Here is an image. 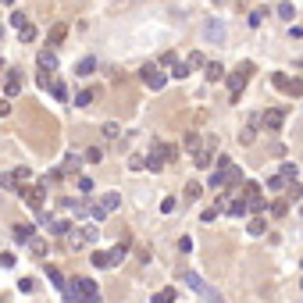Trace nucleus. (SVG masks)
<instances>
[{
	"mask_svg": "<svg viewBox=\"0 0 303 303\" xmlns=\"http://www.w3.org/2000/svg\"><path fill=\"white\" fill-rule=\"evenodd\" d=\"M29 250H32V257H40V260H43V257H47V239H32V243H29Z\"/></svg>",
	"mask_w": 303,
	"mask_h": 303,
	"instance_id": "nucleus-28",
	"label": "nucleus"
},
{
	"mask_svg": "<svg viewBox=\"0 0 303 303\" xmlns=\"http://www.w3.org/2000/svg\"><path fill=\"white\" fill-rule=\"evenodd\" d=\"M32 178V171L29 168H15V171H4L0 175V189H11V193H18L22 196V189H25V182Z\"/></svg>",
	"mask_w": 303,
	"mask_h": 303,
	"instance_id": "nucleus-3",
	"label": "nucleus"
},
{
	"mask_svg": "<svg viewBox=\"0 0 303 303\" xmlns=\"http://www.w3.org/2000/svg\"><path fill=\"white\" fill-rule=\"evenodd\" d=\"M4 93H8V96H18V93H22V71H18V68H8V79H4Z\"/></svg>",
	"mask_w": 303,
	"mask_h": 303,
	"instance_id": "nucleus-10",
	"label": "nucleus"
},
{
	"mask_svg": "<svg viewBox=\"0 0 303 303\" xmlns=\"http://www.w3.org/2000/svg\"><path fill=\"white\" fill-rule=\"evenodd\" d=\"M79 193H82V196H89V193H93V178H86V175L79 178Z\"/></svg>",
	"mask_w": 303,
	"mask_h": 303,
	"instance_id": "nucleus-44",
	"label": "nucleus"
},
{
	"mask_svg": "<svg viewBox=\"0 0 303 303\" xmlns=\"http://www.w3.org/2000/svg\"><path fill=\"white\" fill-rule=\"evenodd\" d=\"M100 204H104V211L111 214V211H115V207L122 204V196H118V193H104V196H100Z\"/></svg>",
	"mask_w": 303,
	"mask_h": 303,
	"instance_id": "nucleus-23",
	"label": "nucleus"
},
{
	"mask_svg": "<svg viewBox=\"0 0 303 303\" xmlns=\"http://www.w3.org/2000/svg\"><path fill=\"white\" fill-rule=\"evenodd\" d=\"M36 64H40V71H54L57 68V54L54 50H40L36 54Z\"/></svg>",
	"mask_w": 303,
	"mask_h": 303,
	"instance_id": "nucleus-12",
	"label": "nucleus"
},
{
	"mask_svg": "<svg viewBox=\"0 0 303 303\" xmlns=\"http://www.w3.org/2000/svg\"><path fill=\"white\" fill-rule=\"evenodd\" d=\"M15 239L18 243H32L36 239V229H32V225H15Z\"/></svg>",
	"mask_w": 303,
	"mask_h": 303,
	"instance_id": "nucleus-19",
	"label": "nucleus"
},
{
	"mask_svg": "<svg viewBox=\"0 0 303 303\" xmlns=\"http://www.w3.org/2000/svg\"><path fill=\"white\" fill-rule=\"evenodd\" d=\"M211 4H221V0H211Z\"/></svg>",
	"mask_w": 303,
	"mask_h": 303,
	"instance_id": "nucleus-57",
	"label": "nucleus"
},
{
	"mask_svg": "<svg viewBox=\"0 0 303 303\" xmlns=\"http://www.w3.org/2000/svg\"><path fill=\"white\" fill-rule=\"evenodd\" d=\"M96 236H100V232H96V225H82V229H75V232H71V239H75V243H96Z\"/></svg>",
	"mask_w": 303,
	"mask_h": 303,
	"instance_id": "nucleus-11",
	"label": "nucleus"
},
{
	"mask_svg": "<svg viewBox=\"0 0 303 303\" xmlns=\"http://www.w3.org/2000/svg\"><path fill=\"white\" fill-rule=\"evenodd\" d=\"M285 196H289V200H299V196H303V185H296V182H292V185L285 189Z\"/></svg>",
	"mask_w": 303,
	"mask_h": 303,
	"instance_id": "nucleus-47",
	"label": "nucleus"
},
{
	"mask_svg": "<svg viewBox=\"0 0 303 303\" xmlns=\"http://www.w3.org/2000/svg\"><path fill=\"white\" fill-rule=\"evenodd\" d=\"M200 193H204L200 182H189V185H185V200H200Z\"/></svg>",
	"mask_w": 303,
	"mask_h": 303,
	"instance_id": "nucleus-36",
	"label": "nucleus"
},
{
	"mask_svg": "<svg viewBox=\"0 0 303 303\" xmlns=\"http://www.w3.org/2000/svg\"><path fill=\"white\" fill-rule=\"evenodd\" d=\"M125 253H129V243H118L115 250H111V253H107V257H111V268H115V264H122V260H125Z\"/></svg>",
	"mask_w": 303,
	"mask_h": 303,
	"instance_id": "nucleus-20",
	"label": "nucleus"
},
{
	"mask_svg": "<svg viewBox=\"0 0 303 303\" xmlns=\"http://www.w3.org/2000/svg\"><path fill=\"white\" fill-rule=\"evenodd\" d=\"M4 4H8V8H11V4H15V0H4Z\"/></svg>",
	"mask_w": 303,
	"mask_h": 303,
	"instance_id": "nucleus-55",
	"label": "nucleus"
},
{
	"mask_svg": "<svg viewBox=\"0 0 303 303\" xmlns=\"http://www.w3.org/2000/svg\"><path fill=\"white\" fill-rule=\"evenodd\" d=\"M182 278H185V285L193 289V292H200V296H207L211 303H225V299H221V296H218V292H214V289H211V285H207V282H204V278H200L196 271H182Z\"/></svg>",
	"mask_w": 303,
	"mask_h": 303,
	"instance_id": "nucleus-6",
	"label": "nucleus"
},
{
	"mask_svg": "<svg viewBox=\"0 0 303 303\" xmlns=\"http://www.w3.org/2000/svg\"><path fill=\"white\" fill-rule=\"evenodd\" d=\"M175 296H178V292H175V289L168 285V289H161V292H154V299H150V303H175Z\"/></svg>",
	"mask_w": 303,
	"mask_h": 303,
	"instance_id": "nucleus-21",
	"label": "nucleus"
},
{
	"mask_svg": "<svg viewBox=\"0 0 303 303\" xmlns=\"http://www.w3.org/2000/svg\"><path fill=\"white\" fill-rule=\"evenodd\" d=\"M282 122H285V111H282V107H271V111H264V115H260V125H264V129H275V132H278Z\"/></svg>",
	"mask_w": 303,
	"mask_h": 303,
	"instance_id": "nucleus-9",
	"label": "nucleus"
},
{
	"mask_svg": "<svg viewBox=\"0 0 303 303\" xmlns=\"http://www.w3.org/2000/svg\"><path fill=\"white\" fill-rule=\"evenodd\" d=\"M189 71H193V68H189L185 61H178V64L171 68V79H189Z\"/></svg>",
	"mask_w": 303,
	"mask_h": 303,
	"instance_id": "nucleus-34",
	"label": "nucleus"
},
{
	"mask_svg": "<svg viewBox=\"0 0 303 303\" xmlns=\"http://www.w3.org/2000/svg\"><path fill=\"white\" fill-rule=\"evenodd\" d=\"M278 175H282L285 182H292V178H296V164H292V161H285V164L278 168Z\"/></svg>",
	"mask_w": 303,
	"mask_h": 303,
	"instance_id": "nucleus-38",
	"label": "nucleus"
},
{
	"mask_svg": "<svg viewBox=\"0 0 303 303\" xmlns=\"http://www.w3.org/2000/svg\"><path fill=\"white\" fill-rule=\"evenodd\" d=\"M207 36H211V40H225V29H221L218 22H211V25H207Z\"/></svg>",
	"mask_w": 303,
	"mask_h": 303,
	"instance_id": "nucleus-42",
	"label": "nucleus"
},
{
	"mask_svg": "<svg viewBox=\"0 0 303 303\" xmlns=\"http://www.w3.org/2000/svg\"><path fill=\"white\" fill-rule=\"evenodd\" d=\"M47 229H50L54 236H68V232H71V221H68V218H50Z\"/></svg>",
	"mask_w": 303,
	"mask_h": 303,
	"instance_id": "nucleus-17",
	"label": "nucleus"
},
{
	"mask_svg": "<svg viewBox=\"0 0 303 303\" xmlns=\"http://www.w3.org/2000/svg\"><path fill=\"white\" fill-rule=\"evenodd\" d=\"M154 150L161 154V161H164V164H171V161L178 157V146H171V143H161V139L154 143Z\"/></svg>",
	"mask_w": 303,
	"mask_h": 303,
	"instance_id": "nucleus-15",
	"label": "nucleus"
},
{
	"mask_svg": "<svg viewBox=\"0 0 303 303\" xmlns=\"http://www.w3.org/2000/svg\"><path fill=\"white\" fill-rule=\"evenodd\" d=\"M271 86H275L278 93H285V96H303V79H296V75L275 71V75H271Z\"/></svg>",
	"mask_w": 303,
	"mask_h": 303,
	"instance_id": "nucleus-4",
	"label": "nucleus"
},
{
	"mask_svg": "<svg viewBox=\"0 0 303 303\" xmlns=\"http://www.w3.org/2000/svg\"><path fill=\"white\" fill-rule=\"evenodd\" d=\"M18 289H22V292H32V289H36V282H32V278H22V282H18Z\"/></svg>",
	"mask_w": 303,
	"mask_h": 303,
	"instance_id": "nucleus-53",
	"label": "nucleus"
},
{
	"mask_svg": "<svg viewBox=\"0 0 303 303\" xmlns=\"http://www.w3.org/2000/svg\"><path fill=\"white\" fill-rule=\"evenodd\" d=\"M250 79H253V64H250V61H243V64L229 75V79H225V82H229V96H232V104L243 96V89H246V82H250Z\"/></svg>",
	"mask_w": 303,
	"mask_h": 303,
	"instance_id": "nucleus-2",
	"label": "nucleus"
},
{
	"mask_svg": "<svg viewBox=\"0 0 303 303\" xmlns=\"http://www.w3.org/2000/svg\"><path fill=\"white\" fill-rule=\"evenodd\" d=\"M93 96H96L93 89H79V93H75V107H89V104H93Z\"/></svg>",
	"mask_w": 303,
	"mask_h": 303,
	"instance_id": "nucleus-24",
	"label": "nucleus"
},
{
	"mask_svg": "<svg viewBox=\"0 0 303 303\" xmlns=\"http://www.w3.org/2000/svg\"><path fill=\"white\" fill-rule=\"evenodd\" d=\"M11 115V100H0V118H8Z\"/></svg>",
	"mask_w": 303,
	"mask_h": 303,
	"instance_id": "nucleus-54",
	"label": "nucleus"
},
{
	"mask_svg": "<svg viewBox=\"0 0 303 303\" xmlns=\"http://www.w3.org/2000/svg\"><path fill=\"white\" fill-rule=\"evenodd\" d=\"M100 132H104V139H118V136H122V129H118L115 122H107V125H104Z\"/></svg>",
	"mask_w": 303,
	"mask_h": 303,
	"instance_id": "nucleus-40",
	"label": "nucleus"
},
{
	"mask_svg": "<svg viewBox=\"0 0 303 303\" xmlns=\"http://www.w3.org/2000/svg\"><path fill=\"white\" fill-rule=\"evenodd\" d=\"M143 168H146V157H136V154H132V157H129V171H143Z\"/></svg>",
	"mask_w": 303,
	"mask_h": 303,
	"instance_id": "nucleus-43",
	"label": "nucleus"
},
{
	"mask_svg": "<svg viewBox=\"0 0 303 303\" xmlns=\"http://www.w3.org/2000/svg\"><path fill=\"white\" fill-rule=\"evenodd\" d=\"M54 96H57V100H61V104H64V100H68V89H64V82H54Z\"/></svg>",
	"mask_w": 303,
	"mask_h": 303,
	"instance_id": "nucleus-49",
	"label": "nucleus"
},
{
	"mask_svg": "<svg viewBox=\"0 0 303 303\" xmlns=\"http://www.w3.org/2000/svg\"><path fill=\"white\" fill-rule=\"evenodd\" d=\"M292 15H296V11H292V4H278V18H285V22H289Z\"/></svg>",
	"mask_w": 303,
	"mask_h": 303,
	"instance_id": "nucleus-48",
	"label": "nucleus"
},
{
	"mask_svg": "<svg viewBox=\"0 0 303 303\" xmlns=\"http://www.w3.org/2000/svg\"><path fill=\"white\" fill-rule=\"evenodd\" d=\"M175 64H178V57H175L171 50H164V54H161V61H157V68H175Z\"/></svg>",
	"mask_w": 303,
	"mask_h": 303,
	"instance_id": "nucleus-37",
	"label": "nucleus"
},
{
	"mask_svg": "<svg viewBox=\"0 0 303 303\" xmlns=\"http://www.w3.org/2000/svg\"><path fill=\"white\" fill-rule=\"evenodd\" d=\"M200 221H207V225H211V221H218V207H207V211L200 214Z\"/></svg>",
	"mask_w": 303,
	"mask_h": 303,
	"instance_id": "nucleus-51",
	"label": "nucleus"
},
{
	"mask_svg": "<svg viewBox=\"0 0 303 303\" xmlns=\"http://www.w3.org/2000/svg\"><path fill=\"white\" fill-rule=\"evenodd\" d=\"M257 125H260V118H250V122L243 125V132H239V143H243V146H250V143L257 139Z\"/></svg>",
	"mask_w": 303,
	"mask_h": 303,
	"instance_id": "nucleus-14",
	"label": "nucleus"
},
{
	"mask_svg": "<svg viewBox=\"0 0 303 303\" xmlns=\"http://www.w3.org/2000/svg\"><path fill=\"white\" fill-rule=\"evenodd\" d=\"M89 260H93V268H111V257H107L104 250H96V253L89 257Z\"/></svg>",
	"mask_w": 303,
	"mask_h": 303,
	"instance_id": "nucleus-35",
	"label": "nucleus"
},
{
	"mask_svg": "<svg viewBox=\"0 0 303 303\" xmlns=\"http://www.w3.org/2000/svg\"><path fill=\"white\" fill-rule=\"evenodd\" d=\"M36 86H40V89H54V82H50V71H43L40 79H36Z\"/></svg>",
	"mask_w": 303,
	"mask_h": 303,
	"instance_id": "nucleus-46",
	"label": "nucleus"
},
{
	"mask_svg": "<svg viewBox=\"0 0 303 303\" xmlns=\"http://www.w3.org/2000/svg\"><path fill=\"white\" fill-rule=\"evenodd\" d=\"M264 232H268V221H264V218H253V221H250V236H264Z\"/></svg>",
	"mask_w": 303,
	"mask_h": 303,
	"instance_id": "nucleus-31",
	"label": "nucleus"
},
{
	"mask_svg": "<svg viewBox=\"0 0 303 303\" xmlns=\"http://www.w3.org/2000/svg\"><path fill=\"white\" fill-rule=\"evenodd\" d=\"M93 68H96V57H82L79 64H75V75H89Z\"/></svg>",
	"mask_w": 303,
	"mask_h": 303,
	"instance_id": "nucleus-26",
	"label": "nucleus"
},
{
	"mask_svg": "<svg viewBox=\"0 0 303 303\" xmlns=\"http://www.w3.org/2000/svg\"><path fill=\"white\" fill-rule=\"evenodd\" d=\"M178 250H182V253H189V250H193V239L182 236V239H178Z\"/></svg>",
	"mask_w": 303,
	"mask_h": 303,
	"instance_id": "nucleus-52",
	"label": "nucleus"
},
{
	"mask_svg": "<svg viewBox=\"0 0 303 303\" xmlns=\"http://www.w3.org/2000/svg\"><path fill=\"white\" fill-rule=\"evenodd\" d=\"M0 71H4V61H0Z\"/></svg>",
	"mask_w": 303,
	"mask_h": 303,
	"instance_id": "nucleus-56",
	"label": "nucleus"
},
{
	"mask_svg": "<svg viewBox=\"0 0 303 303\" xmlns=\"http://www.w3.org/2000/svg\"><path fill=\"white\" fill-rule=\"evenodd\" d=\"M64 299L68 303H100V289L93 278H71L64 285Z\"/></svg>",
	"mask_w": 303,
	"mask_h": 303,
	"instance_id": "nucleus-1",
	"label": "nucleus"
},
{
	"mask_svg": "<svg viewBox=\"0 0 303 303\" xmlns=\"http://www.w3.org/2000/svg\"><path fill=\"white\" fill-rule=\"evenodd\" d=\"M82 157H86L89 164H100V157H104V150H100V146H89V150H86Z\"/></svg>",
	"mask_w": 303,
	"mask_h": 303,
	"instance_id": "nucleus-41",
	"label": "nucleus"
},
{
	"mask_svg": "<svg viewBox=\"0 0 303 303\" xmlns=\"http://www.w3.org/2000/svg\"><path fill=\"white\" fill-rule=\"evenodd\" d=\"M289 185H292V182H285V178H282L278 171H275V175L268 178V189H275V193H278V189H289Z\"/></svg>",
	"mask_w": 303,
	"mask_h": 303,
	"instance_id": "nucleus-32",
	"label": "nucleus"
},
{
	"mask_svg": "<svg viewBox=\"0 0 303 303\" xmlns=\"http://www.w3.org/2000/svg\"><path fill=\"white\" fill-rule=\"evenodd\" d=\"M75 171H79V157L68 154V157H64V164H61V175H75Z\"/></svg>",
	"mask_w": 303,
	"mask_h": 303,
	"instance_id": "nucleus-25",
	"label": "nucleus"
},
{
	"mask_svg": "<svg viewBox=\"0 0 303 303\" xmlns=\"http://www.w3.org/2000/svg\"><path fill=\"white\" fill-rule=\"evenodd\" d=\"M193 164H196V168H214V164H218V139H214V136H207V143L193 154Z\"/></svg>",
	"mask_w": 303,
	"mask_h": 303,
	"instance_id": "nucleus-5",
	"label": "nucleus"
},
{
	"mask_svg": "<svg viewBox=\"0 0 303 303\" xmlns=\"http://www.w3.org/2000/svg\"><path fill=\"white\" fill-rule=\"evenodd\" d=\"M264 18H268V8H257V11H250V18H246V22H250V29H257Z\"/></svg>",
	"mask_w": 303,
	"mask_h": 303,
	"instance_id": "nucleus-30",
	"label": "nucleus"
},
{
	"mask_svg": "<svg viewBox=\"0 0 303 303\" xmlns=\"http://www.w3.org/2000/svg\"><path fill=\"white\" fill-rule=\"evenodd\" d=\"M185 150H193V154L200 150V132H185Z\"/></svg>",
	"mask_w": 303,
	"mask_h": 303,
	"instance_id": "nucleus-39",
	"label": "nucleus"
},
{
	"mask_svg": "<svg viewBox=\"0 0 303 303\" xmlns=\"http://www.w3.org/2000/svg\"><path fill=\"white\" fill-rule=\"evenodd\" d=\"M11 25H15V29H22V25H29V18H25L22 11H11Z\"/></svg>",
	"mask_w": 303,
	"mask_h": 303,
	"instance_id": "nucleus-45",
	"label": "nucleus"
},
{
	"mask_svg": "<svg viewBox=\"0 0 303 303\" xmlns=\"http://www.w3.org/2000/svg\"><path fill=\"white\" fill-rule=\"evenodd\" d=\"M204 71H207V82H221V79H229V75H225V68H221L218 61H207V68H204Z\"/></svg>",
	"mask_w": 303,
	"mask_h": 303,
	"instance_id": "nucleus-16",
	"label": "nucleus"
},
{
	"mask_svg": "<svg viewBox=\"0 0 303 303\" xmlns=\"http://www.w3.org/2000/svg\"><path fill=\"white\" fill-rule=\"evenodd\" d=\"M225 214H229V218H246L250 214V204L246 200H229V204H225Z\"/></svg>",
	"mask_w": 303,
	"mask_h": 303,
	"instance_id": "nucleus-13",
	"label": "nucleus"
},
{
	"mask_svg": "<svg viewBox=\"0 0 303 303\" xmlns=\"http://www.w3.org/2000/svg\"><path fill=\"white\" fill-rule=\"evenodd\" d=\"M185 64H189V68H207V57H204L200 50H193V54L185 57Z\"/></svg>",
	"mask_w": 303,
	"mask_h": 303,
	"instance_id": "nucleus-29",
	"label": "nucleus"
},
{
	"mask_svg": "<svg viewBox=\"0 0 303 303\" xmlns=\"http://www.w3.org/2000/svg\"><path fill=\"white\" fill-rule=\"evenodd\" d=\"M268 211H271V218H282V214L289 211V204H285V200H271V204H268Z\"/></svg>",
	"mask_w": 303,
	"mask_h": 303,
	"instance_id": "nucleus-33",
	"label": "nucleus"
},
{
	"mask_svg": "<svg viewBox=\"0 0 303 303\" xmlns=\"http://www.w3.org/2000/svg\"><path fill=\"white\" fill-rule=\"evenodd\" d=\"M171 211H175V196H164L161 200V214H171Z\"/></svg>",
	"mask_w": 303,
	"mask_h": 303,
	"instance_id": "nucleus-50",
	"label": "nucleus"
},
{
	"mask_svg": "<svg viewBox=\"0 0 303 303\" xmlns=\"http://www.w3.org/2000/svg\"><path fill=\"white\" fill-rule=\"evenodd\" d=\"M18 40H22V43H32V40H36V25H32V22L18 29Z\"/></svg>",
	"mask_w": 303,
	"mask_h": 303,
	"instance_id": "nucleus-27",
	"label": "nucleus"
},
{
	"mask_svg": "<svg viewBox=\"0 0 303 303\" xmlns=\"http://www.w3.org/2000/svg\"><path fill=\"white\" fill-rule=\"evenodd\" d=\"M299 285H303V278H299Z\"/></svg>",
	"mask_w": 303,
	"mask_h": 303,
	"instance_id": "nucleus-59",
	"label": "nucleus"
},
{
	"mask_svg": "<svg viewBox=\"0 0 303 303\" xmlns=\"http://www.w3.org/2000/svg\"><path fill=\"white\" fill-rule=\"evenodd\" d=\"M22 200L32 207V211H43V204H47V185L40 182V185H25L22 189Z\"/></svg>",
	"mask_w": 303,
	"mask_h": 303,
	"instance_id": "nucleus-8",
	"label": "nucleus"
},
{
	"mask_svg": "<svg viewBox=\"0 0 303 303\" xmlns=\"http://www.w3.org/2000/svg\"><path fill=\"white\" fill-rule=\"evenodd\" d=\"M299 214H303V204H299Z\"/></svg>",
	"mask_w": 303,
	"mask_h": 303,
	"instance_id": "nucleus-58",
	"label": "nucleus"
},
{
	"mask_svg": "<svg viewBox=\"0 0 303 303\" xmlns=\"http://www.w3.org/2000/svg\"><path fill=\"white\" fill-rule=\"evenodd\" d=\"M139 79H143V86H146V89H154V93H157V89H164L168 75H161V68H157V64H143V68H139Z\"/></svg>",
	"mask_w": 303,
	"mask_h": 303,
	"instance_id": "nucleus-7",
	"label": "nucleus"
},
{
	"mask_svg": "<svg viewBox=\"0 0 303 303\" xmlns=\"http://www.w3.org/2000/svg\"><path fill=\"white\" fill-rule=\"evenodd\" d=\"M64 36H68V25H64V22H57V25L47 32V40H50V47H57V43L64 40Z\"/></svg>",
	"mask_w": 303,
	"mask_h": 303,
	"instance_id": "nucleus-18",
	"label": "nucleus"
},
{
	"mask_svg": "<svg viewBox=\"0 0 303 303\" xmlns=\"http://www.w3.org/2000/svg\"><path fill=\"white\" fill-rule=\"evenodd\" d=\"M47 278H50V282H54V285H57V289L64 292V285H68V278H64V271H57V268H47Z\"/></svg>",
	"mask_w": 303,
	"mask_h": 303,
	"instance_id": "nucleus-22",
	"label": "nucleus"
}]
</instances>
